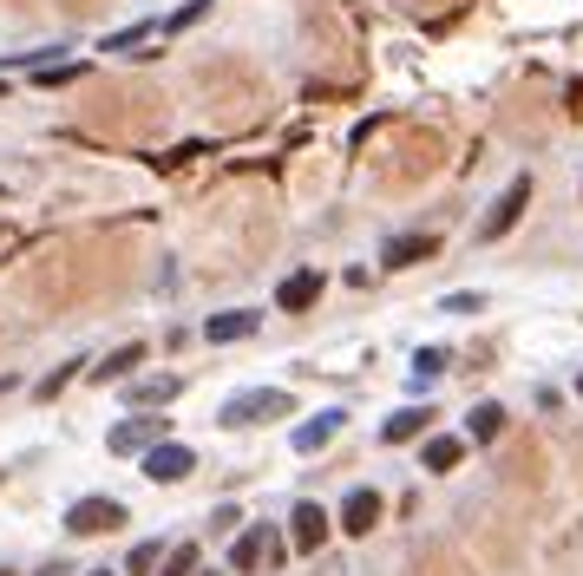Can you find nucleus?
I'll list each match as a JSON object with an SVG mask.
<instances>
[{
	"instance_id": "f257e3e1",
	"label": "nucleus",
	"mask_w": 583,
	"mask_h": 576,
	"mask_svg": "<svg viewBox=\"0 0 583 576\" xmlns=\"http://www.w3.org/2000/svg\"><path fill=\"white\" fill-rule=\"evenodd\" d=\"M289 413H295V400H289L282 387H243V393H230V400L217 407V420H223L230 433L263 426V420H289Z\"/></svg>"
},
{
	"instance_id": "f03ea898",
	"label": "nucleus",
	"mask_w": 583,
	"mask_h": 576,
	"mask_svg": "<svg viewBox=\"0 0 583 576\" xmlns=\"http://www.w3.org/2000/svg\"><path fill=\"white\" fill-rule=\"evenodd\" d=\"M59 525H66L72 538H112V531L125 525V505H118V498H105V492H92V498H72Z\"/></svg>"
},
{
	"instance_id": "7ed1b4c3",
	"label": "nucleus",
	"mask_w": 583,
	"mask_h": 576,
	"mask_svg": "<svg viewBox=\"0 0 583 576\" xmlns=\"http://www.w3.org/2000/svg\"><path fill=\"white\" fill-rule=\"evenodd\" d=\"M282 557H289V544H282V538H276V531H269V525H249V531H243V538H236V544H230V571H236V576L276 571V564H282Z\"/></svg>"
},
{
	"instance_id": "20e7f679",
	"label": "nucleus",
	"mask_w": 583,
	"mask_h": 576,
	"mask_svg": "<svg viewBox=\"0 0 583 576\" xmlns=\"http://www.w3.org/2000/svg\"><path fill=\"white\" fill-rule=\"evenodd\" d=\"M190 472H197V452H190L184 439H158V446L144 452V479H151V485H184Z\"/></svg>"
},
{
	"instance_id": "39448f33",
	"label": "nucleus",
	"mask_w": 583,
	"mask_h": 576,
	"mask_svg": "<svg viewBox=\"0 0 583 576\" xmlns=\"http://www.w3.org/2000/svg\"><path fill=\"white\" fill-rule=\"evenodd\" d=\"M525 203H532V177H525V171H518V177H512V184H505V197H499V203H492V216H486V223H479V243H499V236H505V230H512V223H518V216H525Z\"/></svg>"
},
{
	"instance_id": "423d86ee",
	"label": "nucleus",
	"mask_w": 583,
	"mask_h": 576,
	"mask_svg": "<svg viewBox=\"0 0 583 576\" xmlns=\"http://www.w3.org/2000/svg\"><path fill=\"white\" fill-rule=\"evenodd\" d=\"M440 256V236L433 230H407V236H387L381 243V269H420Z\"/></svg>"
},
{
	"instance_id": "0eeeda50",
	"label": "nucleus",
	"mask_w": 583,
	"mask_h": 576,
	"mask_svg": "<svg viewBox=\"0 0 583 576\" xmlns=\"http://www.w3.org/2000/svg\"><path fill=\"white\" fill-rule=\"evenodd\" d=\"M381 512H387V498H381L374 485H354V492L341 498V512H335V525H341L348 538H368V531L381 525Z\"/></svg>"
},
{
	"instance_id": "6e6552de",
	"label": "nucleus",
	"mask_w": 583,
	"mask_h": 576,
	"mask_svg": "<svg viewBox=\"0 0 583 576\" xmlns=\"http://www.w3.org/2000/svg\"><path fill=\"white\" fill-rule=\"evenodd\" d=\"M328 531H335V512H322L315 498H302V505L289 512V544H295V551H308V557H315V551L328 544Z\"/></svg>"
},
{
	"instance_id": "1a4fd4ad",
	"label": "nucleus",
	"mask_w": 583,
	"mask_h": 576,
	"mask_svg": "<svg viewBox=\"0 0 583 576\" xmlns=\"http://www.w3.org/2000/svg\"><path fill=\"white\" fill-rule=\"evenodd\" d=\"M341 426H348V413H341V407H322L315 420H302V426L289 433V446H295L302 459H315V452H328V446H335V433H341Z\"/></svg>"
},
{
	"instance_id": "9d476101",
	"label": "nucleus",
	"mask_w": 583,
	"mask_h": 576,
	"mask_svg": "<svg viewBox=\"0 0 583 576\" xmlns=\"http://www.w3.org/2000/svg\"><path fill=\"white\" fill-rule=\"evenodd\" d=\"M315 302H322V269H295V275L276 282V308L282 315H308Z\"/></svg>"
},
{
	"instance_id": "9b49d317",
	"label": "nucleus",
	"mask_w": 583,
	"mask_h": 576,
	"mask_svg": "<svg viewBox=\"0 0 583 576\" xmlns=\"http://www.w3.org/2000/svg\"><path fill=\"white\" fill-rule=\"evenodd\" d=\"M256 328H263V308H223V315L203 321V341L210 348H230V341H249Z\"/></svg>"
},
{
	"instance_id": "f8f14e48",
	"label": "nucleus",
	"mask_w": 583,
	"mask_h": 576,
	"mask_svg": "<svg viewBox=\"0 0 583 576\" xmlns=\"http://www.w3.org/2000/svg\"><path fill=\"white\" fill-rule=\"evenodd\" d=\"M164 439V420H125V426H112V439H105V452H118V459H144L151 446Z\"/></svg>"
},
{
	"instance_id": "ddd939ff",
	"label": "nucleus",
	"mask_w": 583,
	"mask_h": 576,
	"mask_svg": "<svg viewBox=\"0 0 583 576\" xmlns=\"http://www.w3.org/2000/svg\"><path fill=\"white\" fill-rule=\"evenodd\" d=\"M184 393V380L177 374H158V380H125V400L131 407H171Z\"/></svg>"
},
{
	"instance_id": "4468645a",
	"label": "nucleus",
	"mask_w": 583,
	"mask_h": 576,
	"mask_svg": "<svg viewBox=\"0 0 583 576\" xmlns=\"http://www.w3.org/2000/svg\"><path fill=\"white\" fill-rule=\"evenodd\" d=\"M433 420H440L433 407H400V413H394V420L381 426V439H387V446H407V439H420V433H427Z\"/></svg>"
},
{
	"instance_id": "2eb2a0df",
	"label": "nucleus",
	"mask_w": 583,
	"mask_h": 576,
	"mask_svg": "<svg viewBox=\"0 0 583 576\" xmlns=\"http://www.w3.org/2000/svg\"><path fill=\"white\" fill-rule=\"evenodd\" d=\"M466 459V439L459 433H433L427 446H420V472H453Z\"/></svg>"
},
{
	"instance_id": "dca6fc26",
	"label": "nucleus",
	"mask_w": 583,
	"mask_h": 576,
	"mask_svg": "<svg viewBox=\"0 0 583 576\" xmlns=\"http://www.w3.org/2000/svg\"><path fill=\"white\" fill-rule=\"evenodd\" d=\"M131 367H144V341H125V348H112L98 367H92V380L105 387V380H131Z\"/></svg>"
},
{
	"instance_id": "f3484780",
	"label": "nucleus",
	"mask_w": 583,
	"mask_h": 576,
	"mask_svg": "<svg viewBox=\"0 0 583 576\" xmlns=\"http://www.w3.org/2000/svg\"><path fill=\"white\" fill-rule=\"evenodd\" d=\"M499 433H505V407L499 400H479L473 420H466V446H492Z\"/></svg>"
},
{
	"instance_id": "a211bd4d",
	"label": "nucleus",
	"mask_w": 583,
	"mask_h": 576,
	"mask_svg": "<svg viewBox=\"0 0 583 576\" xmlns=\"http://www.w3.org/2000/svg\"><path fill=\"white\" fill-rule=\"evenodd\" d=\"M197 564H203V544H164V557H158V576H197Z\"/></svg>"
},
{
	"instance_id": "6ab92c4d",
	"label": "nucleus",
	"mask_w": 583,
	"mask_h": 576,
	"mask_svg": "<svg viewBox=\"0 0 583 576\" xmlns=\"http://www.w3.org/2000/svg\"><path fill=\"white\" fill-rule=\"evenodd\" d=\"M144 39H164V33H158V20H131V26L105 33V52H131V46H144Z\"/></svg>"
},
{
	"instance_id": "aec40b11",
	"label": "nucleus",
	"mask_w": 583,
	"mask_h": 576,
	"mask_svg": "<svg viewBox=\"0 0 583 576\" xmlns=\"http://www.w3.org/2000/svg\"><path fill=\"white\" fill-rule=\"evenodd\" d=\"M158 557H164V544H158V538L131 544V557H125V576H151V571H158Z\"/></svg>"
},
{
	"instance_id": "412c9836",
	"label": "nucleus",
	"mask_w": 583,
	"mask_h": 576,
	"mask_svg": "<svg viewBox=\"0 0 583 576\" xmlns=\"http://www.w3.org/2000/svg\"><path fill=\"white\" fill-rule=\"evenodd\" d=\"M446 367H453V354H446V348H420V354H413V380H440Z\"/></svg>"
},
{
	"instance_id": "4be33fe9",
	"label": "nucleus",
	"mask_w": 583,
	"mask_h": 576,
	"mask_svg": "<svg viewBox=\"0 0 583 576\" xmlns=\"http://www.w3.org/2000/svg\"><path fill=\"white\" fill-rule=\"evenodd\" d=\"M33 79H39V85H72V79H85V66H79V59H53V66H39Z\"/></svg>"
},
{
	"instance_id": "5701e85b",
	"label": "nucleus",
	"mask_w": 583,
	"mask_h": 576,
	"mask_svg": "<svg viewBox=\"0 0 583 576\" xmlns=\"http://www.w3.org/2000/svg\"><path fill=\"white\" fill-rule=\"evenodd\" d=\"M203 13H210V0H184V7L171 13V20H158V33H184V26H197Z\"/></svg>"
},
{
	"instance_id": "b1692460",
	"label": "nucleus",
	"mask_w": 583,
	"mask_h": 576,
	"mask_svg": "<svg viewBox=\"0 0 583 576\" xmlns=\"http://www.w3.org/2000/svg\"><path fill=\"white\" fill-rule=\"evenodd\" d=\"M72 367H79V361H66V367H53V374H46V380H39L33 393H39V400H59V393L72 387Z\"/></svg>"
},
{
	"instance_id": "393cba45",
	"label": "nucleus",
	"mask_w": 583,
	"mask_h": 576,
	"mask_svg": "<svg viewBox=\"0 0 583 576\" xmlns=\"http://www.w3.org/2000/svg\"><path fill=\"white\" fill-rule=\"evenodd\" d=\"M486 308V295L479 289H466V295H446V315H479Z\"/></svg>"
},
{
	"instance_id": "a878e982",
	"label": "nucleus",
	"mask_w": 583,
	"mask_h": 576,
	"mask_svg": "<svg viewBox=\"0 0 583 576\" xmlns=\"http://www.w3.org/2000/svg\"><path fill=\"white\" fill-rule=\"evenodd\" d=\"M236 525H243V512H236V505H217V512H210V531H236Z\"/></svg>"
},
{
	"instance_id": "bb28decb",
	"label": "nucleus",
	"mask_w": 583,
	"mask_h": 576,
	"mask_svg": "<svg viewBox=\"0 0 583 576\" xmlns=\"http://www.w3.org/2000/svg\"><path fill=\"white\" fill-rule=\"evenodd\" d=\"M92 576H118V571H92Z\"/></svg>"
},
{
	"instance_id": "cd10ccee",
	"label": "nucleus",
	"mask_w": 583,
	"mask_h": 576,
	"mask_svg": "<svg viewBox=\"0 0 583 576\" xmlns=\"http://www.w3.org/2000/svg\"><path fill=\"white\" fill-rule=\"evenodd\" d=\"M0 98H7V79H0Z\"/></svg>"
},
{
	"instance_id": "c85d7f7f",
	"label": "nucleus",
	"mask_w": 583,
	"mask_h": 576,
	"mask_svg": "<svg viewBox=\"0 0 583 576\" xmlns=\"http://www.w3.org/2000/svg\"><path fill=\"white\" fill-rule=\"evenodd\" d=\"M578 393H583V374H578Z\"/></svg>"
}]
</instances>
